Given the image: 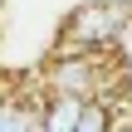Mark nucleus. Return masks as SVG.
Segmentation results:
<instances>
[{"mask_svg":"<svg viewBox=\"0 0 132 132\" xmlns=\"http://www.w3.org/2000/svg\"><path fill=\"white\" fill-rule=\"evenodd\" d=\"M127 29H132V5H122V0H88V5H78L64 20L54 54H113V49H122Z\"/></svg>","mask_w":132,"mask_h":132,"instance_id":"nucleus-1","label":"nucleus"},{"mask_svg":"<svg viewBox=\"0 0 132 132\" xmlns=\"http://www.w3.org/2000/svg\"><path fill=\"white\" fill-rule=\"evenodd\" d=\"M118 54V49H113ZM113 54H49L39 83L49 98H78V103H98L108 98V73H113Z\"/></svg>","mask_w":132,"mask_h":132,"instance_id":"nucleus-2","label":"nucleus"},{"mask_svg":"<svg viewBox=\"0 0 132 132\" xmlns=\"http://www.w3.org/2000/svg\"><path fill=\"white\" fill-rule=\"evenodd\" d=\"M83 108L88 103H78V98H49L44 93V132H78Z\"/></svg>","mask_w":132,"mask_h":132,"instance_id":"nucleus-3","label":"nucleus"},{"mask_svg":"<svg viewBox=\"0 0 132 132\" xmlns=\"http://www.w3.org/2000/svg\"><path fill=\"white\" fill-rule=\"evenodd\" d=\"M118 132H132V118H127V122H118Z\"/></svg>","mask_w":132,"mask_h":132,"instance_id":"nucleus-4","label":"nucleus"}]
</instances>
